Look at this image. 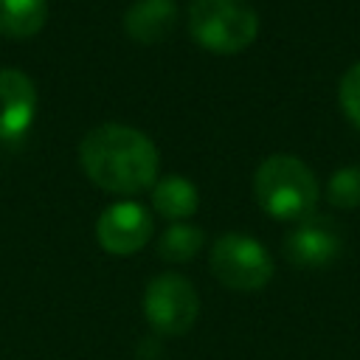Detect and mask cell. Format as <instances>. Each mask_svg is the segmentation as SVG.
<instances>
[{
    "label": "cell",
    "instance_id": "cell-1",
    "mask_svg": "<svg viewBox=\"0 0 360 360\" xmlns=\"http://www.w3.org/2000/svg\"><path fill=\"white\" fill-rule=\"evenodd\" d=\"M84 174L110 194H138L155 186L160 155L149 135L127 124H98L79 146Z\"/></svg>",
    "mask_w": 360,
    "mask_h": 360
},
{
    "label": "cell",
    "instance_id": "cell-2",
    "mask_svg": "<svg viewBox=\"0 0 360 360\" xmlns=\"http://www.w3.org/2000/svg\"><path fill=\"white\" fill-rule=\"evenodd\" d=\"M318 180L312 169L292 155H270L253 174V197L259 208L284 222H301L315 214Z\"/></svg>",
    "mask_w": 360,
    "mask_h": 360
},
{
    "label": "cell",
    "instance_id": "cell-3",
    "mask_svg": "<svg viewBox=\"0 0 360 360\" xmlns=\"http://www.w3.org/2000/svg\"><path fill=\"white\" fill-rule=\"evenodd\" d=\"M188 34L211 53H239L259 34V17L245 0H191Z\"/></svg>",
    "mask_w": 360,
    "mask_h": 360
},
{
    "label": "cell",
    "instance_id": "cell-4",
    "mask_svg": "<svg viewBox=\"0 0 360 360\" xmlns=\"http://www.w3.org/2000/svg\"><path fill=\"white\" fill-rule=\"evenodd\" d=\"M211 273L231 290H262L273 278V259L248 233H222L211 248Z\"/></svg>",
    "mask_w": 360,
    "mask_h": 360
},
{
    "label": "cell",
    "instance_id": "cell-5",
    "mask_svg": "<svg viewBox=\"0 0 360 360\" xmlns=\"http://www.w3.org/2000/svg\"><path fill=\"white\" fill-rule=\"evenodd\" d=\"M143 312L158 335H183L200 315V298L188 278L163 273L149 281L143 295Z\"/></svg>",
    "mask_w": 360,
    "mask_h": 360
},
{
    "label": "cell",
    "instance_id": "cell-6",
    "mask_svg": "<svg viewBox=\"0 0 360 360\" xmlns=\"http://www.w3.org/2000/svg\"><path fill=\"white\" fill-rule=\"evenodd\" d=\"M152 231H155V219L149 208L135 200H121L107 205L96 222V239L112 256H129L141 250L152 239Z\"/></svg>",
    "mask_w": 360,
    "mask_h": 360
},
{
    "label": "cell",
    "instance_id": "cell-7",
    "mask_svg": "<svg viewBox=\"0 0 360 360\" xmlns=\"http://www.w3.org/2000/svg\"><path fill=\"white\" fill-rule=\"evenodd\" d=\"M343 250V233L329 217L309 214L284 239V256L295 267H326Z\"/></svg>",
    "mask_w": 360,
    "mask_h": 360
},
{
    "label": "cell",
    "instance_id": "cell-8",
    "mask_svg": "<svg viewBox=\"0 0 360 360\" xmlns=\"http://www.w3.org/2000/svg\"><path fill=\"white\" fill-rule=\"evenodd\" d=\"M37 115V87L14 68L0 70V143H17L25 138Z\"/></svg>",
    "mask_w": 360,
    "mask_h": 360
},
{
    "label": "cell",
    "instance_id": "cell-9",
    "mask_svg": "<svg viewBox=\"0 0 360 360\" xmlns=\"http://www.w3.org/2000/svg\"><path fill=\"white\" fill-rule=\"evenodd\" d=\"M177 25L174 0H135L124 14V28L135 42L155 45L169 39Z\"/></svg>",
    "mask_w": 360,
    "mask_h": 360
},
{
    "label": "cell",
    "instance_id": "cell-10",
    "mask_svg": "<svg viewBox=\"0 0 360 360\" xmlns=\"http://www.w3.org/2000/svg\"><path fill=\"white\" fill-rule=\"evenodd\" d=\"M152 205H155V211L163 219L183 222V219H188L197 211L200 194H197V186L191 180L169 174V177L155 180V186H152Z\"/></svg>",
    "mask_w": 360,
    "mask_h": 360
},
{
    "label": "cell",
    "instance_id": "cell-11",
    "mask_svg": "<svg viewBox=\"0 0 360 360\" xmlns=\"http://www.w3.org/2000/svg\"><path fill=\"white\" fill-rule=\"evenodd\" d=\"M48 20V0H0V34L8 39L34 37Z\"/></svg>",
    "mask_w": 360,
    "mask_h": 360
},
{
    "label": "cell",
    "instance_id": "cell-12",
    "mask_svg": "<svg viewBox=\"0 0 360 360\" xmlns=\"http://www.w3.org/2000/svg\"><path fill=\"white\" fill-rule=\"evenodd\" d=\"M202 242H205L202 228L188 225V222H174L160 233L158 253L163 262H191L200 253Z\"/></svg>",
    "mask_w": 360,
    "mask_h": 360
},
{
    "label": "cell",
    "instance_id": "cell-13",
    "mask_svg": "<svg viewBox=\"0 0 360 360\" xmlns=\"http://www.w3.org/2000/svg\"><path fill=\"white\" fill-rule=\"evenodd\" d=\"M326 200L335 208L360 205V166H340L326 183Z\"/></svg>",
    "mask_w": 360,
    "mask_h": 360
},
{
    "label": "cell",
    "instance_id": "cell-14",
    "mask_svg": "<svg viewBox=\"0 0 360 360\" xmlns=\"http://www.w3.org/2000/svg\"><path fill=\"white\" fill-rule=\"evenodd\" d=\"M338 98H340V107H343L346 118L360 129V62H354V65L343 73Z\"/></svg>",
    "mask_w": 360,
    "mask_h": 360
}]
</instances>
